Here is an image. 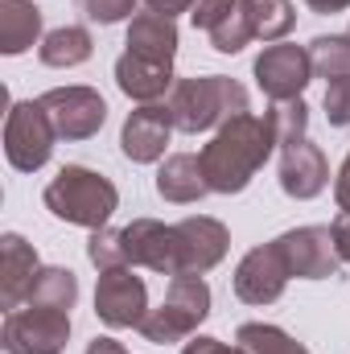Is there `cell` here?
Returning a JSON list of instances; mask_svg holds the SVG:
<instances>
[{
	"instance_id": "obj_1",
	"label": "cell",
	"mask_w": 350,
	"mask_h": 354,
	"mask_svg": "<svg viewBox=\"0 0 350 354\" xmlns=\"http://www.w3.org/2000/svg\"><path fill=\"white\" fill-rule=\"evenodd\" d=\"M272 149H280L272 115L243 111V115H231L227 124H219L210 145L198 153L202 157V174L210 181V194H239V189H248L252 177L260 174V165L272 157Z\"/></svg>"
},
{
	"instance_id": "obj_2",
	"label": "cell",
	"mask_w": 350,
	"mask_h": 354,
	"mask_svg": "<svg viewBox=\"0 0 350 354\" xmlns=\"http://www.w3.org/2000/svg\"><path fill=\"white\" fill-rule=\"evenodd\" d=\"M46 210L58 214L62 223L87 227V231H103V223L116 214L120 194L103 174H95L87 165H62L58 177L46 185Z\"/></svg>"
},
{
	"instance_id": "obj_3",
	"label": "cell",
	"mask_w": 350,
	"mask_h": 354,
	"mask_svg": "<svg viewBox=\"0 0 350 354\" xmlns=\"http://www.w3.org/2000/svg\"><path fill=\"white\" fill-rule=\"evenodd\" d=\"M248 111V91L227 75H206V79H181L169 95V115L177 132H206L214 124H227L231 115Z\"/></svg>"
},
{
	"instance_id": "obj_4",
	"label": "cell",
	"mask_w": 350,
	"mask_h": 354,
	"mask_svg": "<svg viewBox=\"0 0 350 354\" xmlns=\"http://www.w3.org/2000/svg\"><path fill=\"white\" fill-rule=\"evenodd\" d=\"M210 313V288L202 276H174L169 280V292L161 301V309H149V317L140 322V334L157 346H169V342H185L194 338V330L206 322Z\"/></svg>"
},
{
	"instance_id": "obj_5",
	"label": "cell",
	"mask_w": 350,
	"mask_h": 354,
	"mask_svg": "<svg viewBox=\"0 0 350 354\" xmlns=\"http://www.w3.org/2000/svg\"><path fill=\"white\" fill-rule=\"evenodd\" d=\"M0 342L4 354H62L71 342V313L33 301L25 309H8Z\"/></svg>"
},
{
	"instance_id": "obj_6",
	"label": "cell",
	"mask_w": 350,
	"mask_h": 354,
	"mask_svg": "<svg viewBox=\"0 0 350 354\" xmlns=\"http://www.w3.org/2000/svg\"><path fill=\"white\" fill-rule=\"evenodd\" d=\"M54 140H58V132L37 99L12 103V111L4 120V157L12 169H21V174L42 169L54 153Z\"/></svg>"
},
{
	"instance_id": "obj_7",
	"label": "cell",
	"mask_w": 350,
	"mask_h": 354,
	"mask_svg": "<svg viewBox=\"0 0 350 354\" xmlns=\"http://www.w3.org/2000/svg\"><path fill=\"white\" fill-rule=\"evenodd\" d=\"M95 313L103 326L111 330H140V322L149 317V288L132 268H107L99 272L95 284Z\"/></svg>"
},
{
	"instance_id": "obj_8",
	"label": "cell",
	"mask_w": 350,
	"mask_h": 354,
	"mask_svg": "<svg viewBox=\"0 0 350 354\" xmlns=\"http://www.w3.org/2000/svg\"><path fill=\"white\" fill-rule=\"evenodd\" d=\"M37 103L46 107L58 140H91L103 128V120H107L103 95L91 87H54V91H46Z\"/></svg>"
},
{
	"instance_id": "obj_9",
	"label": "cell",
	"mask_w": 350,
	"mask_h": 354,
	"mask_svg": "<svg viewBox=\"0 0 350 354\" xmlns=\"http://www.w3.org/2000/svg\"><path fill=\"white\" fill-rule=\"evenodd\" d=\"M272 243H276L280 260L288 268V276H297V280H326L342 264L330 227H297V231H284Z\"/></svg>"
},
{
	"instance_id": "obj_10",
	"label": "cell",
	"mask_w": 350,
	"mask_h": 354,
	"mask_svg": "<svg viewBox=\"0 0 350 354\" xmlns=\"http://www.w3.org/2000/svg\"><path fill=\"white\" fill-rule=\"evenodd\" d=\"M260 91L272 99V103H288V99H301V91L309 87L313 79V62H309V46H268L256 66H252Z\"/></svg>"
},
{
	"instance_id": "obj_11",
	"label": "cell",
	"mask_w": 350,
	"mask_h": 354,
	"mask_svg": "<svg viewBox=\"0 0 350 354\" xmlns=\"http://www.w3.org/2000/svg\"><path fill=\"white\" fill-rule=\"evenodd\" d=\"M128 268H153L165 276H181V252H177V227L157 218H136L120 231Z\"/></svg>"
},
{
	"instance_id": "obj_12",
	"label": "cell",
	"mask_w": 350,
	"mask_h": 354,
	"mask_svg": "<svg viewBox=\"0 0 350 354\" xmlns=\"http://www.w3.org/2000/svg\"><path fill=\"white\" fill-rule=\"evenodd\" d=\"M169 136H174L169 103H145V107H136V111L124 120L120 149H124L128 161H136V165H153V161L165 157Z\"/></svg>"
},
{
	"instance_id": "obj_13",
	"label": "cell",
	"mask_w": 350,
	"mask_h": 354,
	"mask_svg": "<svg viewBox=\"0 0 350 354\" xmlns=\"http://www.w3.org/2000/svg\"><path fill=\"white\" fill-rule=\"evenodd\" d=\"M284 284H288V268L280 260L276 243L252 248L239 260V268H235V297L243 305H272V301H280Z\"/></svg>"
},
{
	"instance_id": "obj_14",
	"label": "cell",
	"mask_w": 350,
	"mask_h": 354,
	"mask_svg": "<svg viewBox=\"0 0 350 354\" xmlns=\"http://www.w3.org/2000/svg\"><path fill=\"white\" fill-rule=\"evenodd\" d=\"M326 185H330L326 153H322L309 136L280 145V189H284L288 198L309 202V198H317Z\"/></svg>"
},
{
	"instance_id": "obj_15",
	"label": "cell",
	"mask_w": 350,
	"mask_h": 354,
	"mask_svg": "<svg viewBox=\"0 0 350 354\" xmlns=\"http://www.w3.org/2000/svg\"><path fill=\"white\" fill-rule=\"evenodd\" d=\"M177 227V252H181V276H202L219 264L231 248V235L219 218H206V214H190L174 223Z\"/></svg>"
},
{
	"instance_id": "obj_16",
	"label": "cell",
	"mask_w": 350,
	"mask_h": 354,
	"mask_svg": "<svg viewBox=\"0 0 350 354\" xmlns=\"http://www.w3.org/2000/svg\"><path fill=\"white\" fill-rule=\"evenodd\" d=\"M132 58L140 62H153V66H169L174 71V58H177V25L161 12H140L132 17L128 25V41H124Z\"/></svg>"
},
{
	"instance_id": "obj_17",
	"label": "cell",
	"mask_w": 350,
	"mask_h": 354,
	"mask_svg": "<svg viewBox=\"0 0 350 354\" xmlns=\"http://www.w3.org/2000/svg\"><path fill=\"white\" fill-rule=\"evenodd\" d=\"M37 272H42L37 252L21 235H4L0 239V305L21 309V301H29V288H33Z\"/></svg>"
},
{
	"instance_id": "obj_18",
	"label": "cell",
	"mask_w": 350,
	"mask_h": 354,
	"mask_svg": "<svg viewBox=\"0 0 350 354\" xmlns=\"http://www.w3.org/2000/svg\"><path fill=\"white\" fill-rule=\"evenodd\" d=\"M157 194L174 206H190L198 198L210 194V181L202 174V157L194 153H174L161 169H157Z\"/></svg>"
},
{
	"instance_id": "obj_19",
	"label": "cell",
	"mask_w": 350,
	"mask_h": 354,
	"mask_svg": "<svg viewBox=\"0 0 350 354\" xmlns=\"http://www.w3.org/2000/svg\"><path fill=\"white\" fill-rule=\"evenodd\" d=\"M116 83L128 99L136 103H157L165 91L174 87V71L169 66H153V62H140L132 54H120L116 58Z\"/></svg>"
},
{
	"instance_id": "obj_20",
	"label": "cell",
	"mask_w": 350,
	"mask_h": 354,
	"mask_svg": "<svg viewBox=\"0 0 350 354\" xmlns=\"http://www.w3.org/2000/svg\"><path fill=\"white\" fill-rule=\"evenodd\" d=\"M42 37V8L29 0H0V54L17 58Z\"/></svg>"
},
{
	"instance_id": "obj_21",
	"label": "cell",
	"mask_w": 350,
	"mask_h": 354,
	"mask_svg": "<svg viewBox=\"0 0 350 354\" xmlns=\"http://www.w3.org/2000/svg\"><path fill=\"white\" fill-rule=\"evenodd\" d=\"M239 17H243V29L248 37L256 41H280L293 25H297V12L288 0H239Z\"/></svg>"
},
{
	"instance_id": "obj_22",
	"label": "cell",
	"mask_w": 350,
	"mask_h": 354,
	"mask_svg": "<svg viewBox=\"0 0 350 354\" xmlns=\"http://www.w3.org/2000/svg\"><path fill=\"white\" fill-rule=\"evenodd\" d=\"M91 50H95V41H91V33L83 25H62V29H50L42 37L37 58L46 66H54V71H71V66H83L87 62Z\"/></svg>"
},
{
	"instance_id": "obj_23",
	"label": "cell",
	"mask_w": 350,
	"mask_h": 354,
	"mask_svg": "<svg viewBox=\"0 0 350 354\" xmlns=\"http://www.w3.org/2000/svg\"><path fill=\"white\" fill-rule=\"evenodd\" d=\"M29 301L71 313L75 301H79V280H75V272H71V268H42L37 280H33V288H29Z\"/></svg>"
},
{
	"instance_id": "obj_24",
	"label": "cell",
	"mask_w": 350,
	"mask_h": 354,
	"mask_svg": "<svg viewBox=\"0 0 350 354\" xmlns=\"http://www.w3.org/2000/svg\"><path fill=\"white\" fill-rule=\"evenodd\" d=\"M309 62L313 75H322L326 83L334 79H350V33H330V37H313L309 41Z\"/></svg>"
},
{
	"instance_id": "obj_25",
	"label": "cell",
	"mask_w": 350,
	"mask_h": 354,
	"mask_svg": "<svg viewBox=\"0 0 350 354\" xmlns=\"http://www.w3.org/2000/svg\"><path fill=\"white\" fill-rule=\"evenodd\" d=\"M235 342L248 354H309L297 338H288L280 326H268V322H248V326H239Z\"/></svg>"
},
{
	"instance_id": "obj_26",
	"label": "cell",
	"mask_w": 350,
	"mask_h": 354,
	"mask_svg": "<svg viewBox=\"0 0 350 354\" xmlns=\"http://www.w3.org/2000/svg\"><path fill=\"white\" fill-rule=\"evenodd\" d=\"M272 124H276V140L288 145V140H301L305 128H309V107L305 99H288V103H272Z\"/></svg>"
},
{
	"instance_id": "obj_27",
	"label": "cell",
	"mask_w": 350,
	"mask_h": 354,
	"mask_svg": "<svg viewBox=\"0 0 350 354\" xmlns=\"http://www.w3.org/2000/svg\"><path fill=\"white\" fill-rule=\"evenodd\" d=\"M87 260L99 272H107V268H128V260H124V239H120V231H95L87 243Z\"/></svg>"
},
{
	"instance_id": "obj_28",
	"label": "cell",
	"mask_w": 350,
	"mask_h": 354,
	"mask_svg": "<svg viewBox=\"0 0 350 354\" xmlns=\"http://www.w3.org/2000/svg\"><path fill=\"white\" fill-rule=\"evenodd\" d=\"M75 8L87 17V21H99V25H116L124 17H132L136 0H75Z\"/></svg>"
},
{
	"instance_id": "obj_29",
	"label": "cell",
	"mask_w": 350,
	"mask_h": 354,
	"mask_svg": "<svg viewBox=\"0 0 350 354\" xmlns=\"http://www.w3.org/2000/svg\"><path fill=\"white\" fill-rule=\"evenodd\" d=\"M235 4H239V0H198L190 17H194V25H198L202 33H214V29L235 12Z\"/></svg>"
},
{
	"instance_id": "obj_30",
	"label": "cell",
	"mask_w": 350,
	"mask_h": 354,
	"mask_svg": "<svg viewBox=\"0 0 350 354\" xmlns=\"http://www.w3.org/2000/svg\"><path fill=\"white\" fill-rule=\"evenodd\" d=\"M326 115L334 128H350V79H334L326 87Z\"/></svg>"
},
{
	"instance_id": "obj_31",
	"label": "cell",
	"mask_w": 350,
	"mask_h": 354,
	"mask_svg": "<svg viewBox=\"0 0 350 354\" xmlns=\"http://www.w3.org/2000/svg\"><path fill=\"white\" fill-rule=\"evenodd\" d=\"M181 354H248V351H243V346H227V342H219V338H190Z\"/></svg>"
},
{
	"instance_id": "obj_32",
	"label": "cell",
	"mask_w": 350,
	"mask_h": 354,
	"mask_svg": "<svg viewBox=\"0 0 350 354\" xmlns=\"http://www.w3.org/2000/svg\"><path fill=\"white\" fill-rule=\"evenodd\" d=\"M334 248H338V256H342V264H350V210H342L338 218H334Z\"/></svg>"
},
{
	"instance_id": "obj_33",
	"label": "cell",
	"mask_w": 350,
	"mask_h": 354,
	"mask_svg": "<svg viewBox=\"0 0 350 354\" xmlns=\"http://www.w3.org/2000/svg\"><path fill=\"white\" fill-rule=\"evenodd\" d=\"M145 4H149V12H161V17H169V21H174L177 12H190L198 0H145Z\"/></svg>"
},
{
	"instance_id": "obj_34",
	"label": "cell",
	"mask_w": 350,
	"mask_h": 354,
	"mask_svg": "<svg viewBox=\"0 0 350 354\" xmlns=\"http://www.w3.org/2000/svg\"><path fill=\"white\" fill-rule=\"evenodd\" d=\"M334 198H338V210H350V153L338 169V181H334Z\"/></svg>"
},
{
	"instance_id": "obj_35",
	"label": "cell",
	"mask_w": 350,
	"mask_h": 354,
	"mask_svg": "<svg viewBox=\"0 0 350 354\" xmlns=\"http://www.w3.org/2000/svg\"><path fill=\"white\" fill-rule=\"evenodd\" d=\"M83 354H128V351H124V346H120L116 338H91L87 351H83Z\"/></svg>"
},
{
	"instance_id": "obj_36",
	"label": "cell",
	"mask_w": 350,
	"mask_h": 354,
	"mask_svg": "<svg viewBox=\"0 0 350 354\" xmlns=\"http://www.w3.org/2000/svg\"><path fill=\"white\" fill-rule=\"evenodd\" d=\"M313 12H322V17H330V12H342V8H350V0H305Z\"/></svg>"
}]
</instances>
